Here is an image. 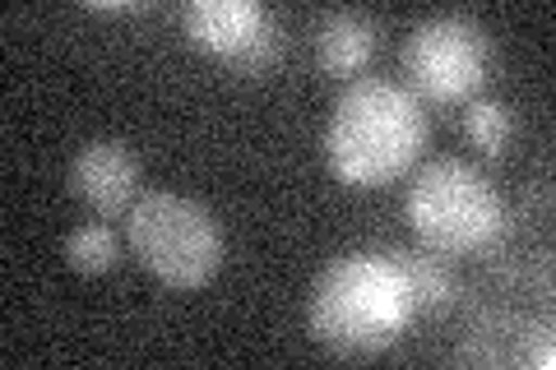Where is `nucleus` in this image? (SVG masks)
<instances>
[{"instance_id":"9","label":"nucleus","mask_w":556,"mask_h":370,"mask_svg":"<svg viewBox=\"0 0 556 370\" xmlns=\"http://www.w3.org/2000/svg\"><path fill=\"white\" fill-rule=\"evenodd\" d=\"M399 255V269H404V283L417 302V315L422 310H445L450 296H455V283H450L445 264L427 251H394Z\"/></svg>"},{"instance_id":"4","label":"nucleus","mask_w":556,"mask_h":370,"mask_svg":"<svg viewBox=\"0 0 556 370\" xmlns=\"http://www.w3.org/2000/svg\"><path fill=\"white\" fill-rule=\"evenodd\" d=\"M130 251L144 269L167 288H204L223 264V227L204 204L186 195H139L126 214Z\"/></svg>"},{"instance_id":"2","label":"nucleus","mask_w":556,"mask_h":370,"mask_svg":"<svg viewBox=\"0 0 556 370\" xmlns=\"http://www.w3.org/2000/svg\"><path fill=\"white\" fill-rule=\"evenodd\" d=\"M427 149V112L408 88L386 79H357L334 102L325 153L339 181L380 186L404 176Z\"/></svg>"},{"instance_id":"11","label":"nucleus","mask_w":556,"mask_h":370,"mask_svg":"<svg viewBox=\"0 0 556 370\" xmlns=\"http://www.w3.org/2000/svg\"><path fill=\"white\" fill-rule=\"evenodd\" d=\"M464 130L473 139V149H482L486 157H501L515 139V116L506 102H473L464 116Z\"/></svg>"},{"instance_id":"8","label":"nucleus","mask_w":556,"mask_h":370,"mask_svg":"<svg viewBox=\"0 0 556 370\" xmlns=\"http://www.w3.org/2000/svg\"><path fill=\"white\" fill-rule=\"evenodd\" d=\"M316 51H320V65L325 75L334 79H353L367 69L371 51H376V28L362 20L353 10H339V14H325L320 33H316Z\"/></svg>"},{"instance_id":"7","label":"nucleus","mask_w":556,"mask_h":370,"mask_svg":"<svg viewBox=\"0 0 556 370\" xmlns=\"http://www.w3.org/2000/svg\"><path fill=\"white\" fill-rule=\"evenodd\" d=\"M269 24H274V14L265 5H255V0H195V5H186L190 47L228 61L232 69L247 61V51L265 38Z\"/></svg>"},{"instance_id":"6","label":"nucleus","mask_w":556,"mask_h":370,"mask_svg":"<svg viewBox=\"0 0 556 370\" xmlns=\"http://www.w3.org/2000/svg\"><path fill=\"white\" fill-rule=\"evenodd\" d=\"M70 190L102 218H126L139 200V157L121 139H93L70 167Z\"/></svg>"},{"instance_id":"1","label":"nucleus","mask_w":556,"mask_h":370,"mask_svg":"<svg viewBox=\"0 0 556 370\" xmlns=\"http://www.w3.org/2000/svg\"><path fill=\"white\" fill-rule=\"evenodd\" d=\"M311 339L339 357H376L394 347L417 320V302L404 283L394 251H357L325 264L311 288Z\"/></svg>"},{"instance_id":"12","label":"nucleus","mask_w":556,"mask_h":370,"mask_svg":"<svg viewBox=\"0 0 556 370\" xmlns=\"http://www.w3.org/2000/svg\"><path fill=\"white\" fill-rule=\"evenodd\" d=\"M529 361L538 366V370H552V339H547V329H538V339H533V347H529Z\"/></svg>"},{"instance_id":"5","label":"nucleus","mask_w":556,"mask_h":370,"mask_svg":"<svg viewBox=\"0 0 556 370\" xmlns=\"http://www.w3.org/2000/svg\"><path fill=\"white\" fill-rule=\"evenodd\" d=\"M408 75L437 102H459L468 93H478L486 69H492V38L459 14H441L413 28V38L404 47Z\"/></svg>"},{"instance_id":"3","label":"nucleus","mask_w":556,"mask_h":370,"mask_svg":"<svg viewBox=\"0 0 556 370\" xmlns=\"http://www.w3.org/2000/svg\"><path fill=\"white\" fill-rule=\"evenodd\" d=\"M408 222L431 251L464 255L506 232V204L478 167L441 157V163H427L408 186Z\"/></svg>"},{"instance_id":"10","label":"nucleus","mask_w":556,"mask_h":370,"mask_svg":"<svg viewBox=\"0 0 556 370\" xmlns=\"http://www.w3.org/2000/svg\"><path fill=\"white\" fill-rule=\"evenodd\" d=\"M65 259H70V269L84 273V278H98V273H108L116 269V259H121V241L108 222H84L70 232L65 241Z\"/></svg>"}]
</instances>
